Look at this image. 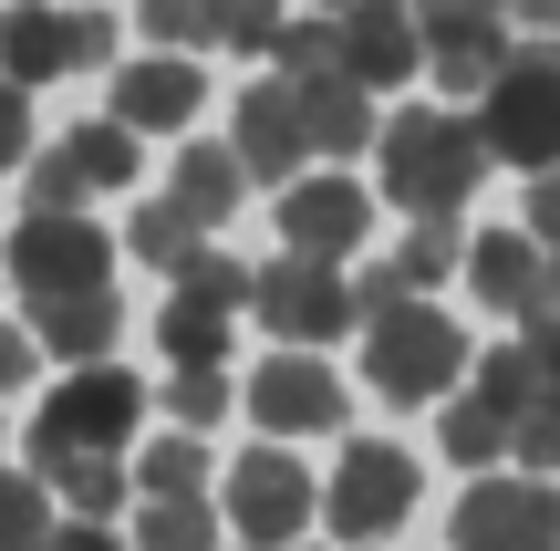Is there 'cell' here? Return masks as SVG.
<instances>
[{
  "instance_id": "32",
  "label": "cell",
  "mask_w": 560,
  "mask_h": 551,
  "mask_svg": "<svg viewBox=\"0 0 560 551\" xmlns=\"http://www.w3.org/2000/svg\"><path fill=\"white\" fill-rule=\"evenodd\" d=\"M156 406L177 416L187 437H198V427H219V416H229V375H219V365H177V375H166V395H156Z\"/></svg>"
},
{
  "instance_id": "40",
  "label": "cell",
  "mask_w": 560,
  "mask_h": 551,
  "mask_svg": "<svg viewBox=\"0 0 560 551\" xmlns=\"http://www.w3.org/2000/svg\"><path fill=\"white\" fill-rule=\"evenodd\" d=\"M540 312H560V250L540 261Z\"/></svg>"
},
{
  "instance_id": "21",
  "label": "cell",
  "mask_w": 560,
  "mask_h": 551,
  "mask_svg": "<svg viewBox=\"0 0 560 551\" xmlns=\"http://www.w3.org/2000/svg\"><path fill=\"white\" fill-rule=\"evenodd\" d=\"M301 136H312V157H363L374 146V94L363 83H301Z\"/></svg>"
},
{
  "instance_id": "4",
  "label": "cell",
  "mask_w": 560,
  "mask_h": 551,
  "mask_svg": "<svg viewBox=\"0 0 560 551\" xmlns=\"http://www.w3.org/2000/svg\"><path fill=\"white\" fill-rule=\"evenodd\" d=\"M136 416H145V386L125 365L62 375V386L42 395V416H32V469H42V458H125Z\"/></svg>"
},
{
  "instance_id": "38",
  "label": "cell",
  "mask_w": 560,
  "mask_h": 551,
  "mask_svg": "<svg viewBox=\"0 0 560 551\" xmlns=\"http://www.w3.org/2000/svg\"><path fill=\"white\" fill-rule=\"evenodd\" d=\"M529 240L560 250V177H529Z\"/></svg>"
},
{
  "instance_id": "18",
  "label": "cell",
  "mask_w": 560,
  "mask_h": 551,
  "mask_svg": "<svg viewBox=\"0 0 560 551\" xmlns=\"http://www.w3.org/2000/svg\"><path fill=\"white\" fill-rule=\"evenodd\" d=\"M249 416H260L270 437H322V427H342V386L312 354H270V365L249 375Z\"/></svg>"
},
{
  "instance_id": "33",
  "label": "cell",
  "mask_w": 560,
  "mask_h": 551,
  "mask_svg": "<svg viewBox=\"0 0 560 551\" xmlns=\"http://www.w3.org/2000/svg\"><path fill=\"white\" fill-rule=\"evenodd\" d=\"M42 541H52V490L0 469V551H42Z\"/></svg>"
},
{
  "instance_id": "22",
  "label": "cell",
  "mask_w": 560,
  "mask_h": 551,
  "mask_svg": "<svg viewBox=\"0 0 560 551\" xmlns=\"http://www.w3.org/2000/svg\"><path fill=\"white\" fill-rule=\"evenodd\" d=\"M166 198H177L198 229H219L229 208L249 198V167H240V146H187V157H177V187H166Z\"/></svg>"
},
{
  "instance_id": "5",
  "label": "cell",
  "mask_w": 560,
  "mask_h": 551,
  "mask_svg": "<svg viewBox=\"0 0 560 551\" xmlns=\"http://www.w3.org/2000/svg\"><path fill=\"white\" fill-rule=\"evenodd\" d=\"M11 282H21V302H32V312L104 302V291H115V240H104L94 219H32V208H21Z\"/></svg>"
},
{
  "instance_id": "8",
  "label": "cell",
  "mask_w": 560,
  "mask_h": 551,
  "mask_svg": "<svg viewBox=\"0 0 560 551\" xmlns=\"http://www.w3.org/2000/svg\"><path fill=\"white\" fill-rule=\"evenodd\" d=\"M249 323H270L280 354H312V344H332V333H353L363 312H353V282H342V271L280 250V261H260V282H249Z\"/></svg>"
},
{
  "instance_id": "13",
  "label": "cell",
  "mask_w": 560,
  "mask_h": 551,
  "mask_svg": "<svg viewBox=\"0 0 560 551\" xmlns=\"http://www.w3.org/2000/svg\"><path fill=\"white\" fill-rule=\"evenodd\" d=\"M457 551H560V490L550 479H478V490L457 500Z\"/></svg>"
},
{
  "instance_id": "1",
  "label": "cell",
  "mask_w": 560,
  "mask_h": 551,
  "mask_svg": "<svg viewBox=\"0 0 560 551\" xmlns=\"http://www.w3.org/2000/svg\"><path fill=\"white\" fill-rule=\"evenodd\" d=\"M384 198L405 208V219H446L457 229V208L478 198V177H488V136H478V115H457V104H405L395 125H384Z\"/></svg>"
},
{
  "instance_id": "24",
  "label": "cell",
  "mask_w": 560,
  "mask_h": 551,
  "mask_svg": "<svg viewBox=\"0 0 560 551\" xmlns=\"http://www.w3.org/2000/svg\"><path fill=\"white\" fill-rule=\"evenodd\" d=\"M136 32L156 53H229V0H136Z\"/></svg>"
},
{
  "instance_id": "11",
  "label": "cell",
  "mask_w": 560,
  "mask_h": 551,
  "mask_svg": "<svg viewBox=\"0 0 560 551\" xmlns=\"http://www.w3.org/2000/svg\"><path fill=\"white\" fill-rule=\"evenodd\" d=\"M249 282H260V271H240L229 250H208L198 271H177V291H166V312H156L166 354H177V365H219L240 312H249Z\"/></svg>"
},
{
  "instance_id": "27",
  "label": "cell",
  "mask_w": 560,
  "mask_h": 551,
  "mask_svg": "<svg viewBox=\"0 0 560 551\" xmlns=\"http://www.w3.org/2000/svg\"><path fill=\"white\" fill-rule=\"evenodd\" d=\"M32 479H42L52 500H73V520H104V510L125 500V458H42Z\"/></svg>"
},
{
  "instance_id": "37",
  "label": "cell",
  "mask_w": 560,
  "mask_h": 551,
  "mask_svg": "<svg viewBox=\"0 0 560 551\" xmlns=\"http://www.w3.org/2000/svg\"><path fill=\"white\" fill-rule=\"evenodd\" d=\"M32 365H42V344H32L21 323H0V395H11V386H32Z\"/></svg>"
},
{
  "instance_id": "36",
  "label": "cell",
  "mask_w": 560,
  "mask_h": 551,
  "mask_svg": "<svg viewBox=\"0 0 560 551\" xmlns=\"http://www.w3.org/2000/svg\"><path fill=\"white\" fill-rule=\"evenodd\" d=\"M0 167H32V94L0 73Z\"/></svg>"
},
{
  "instance_id": "26",
  "label": "cell",
  "mask_w": 560,
  "mask_h": 551,
  "mask_svg": "<svg viewBox=\"0 0 560 551\" xmlns=\"http://www.w3.org/2000/svg\"><path fill=\"white\" fill-rule=\"evenodd\" d=\"M436 427H446V458H457V469H478V479H499L509 437H520V427H509L499 406H488V395H457V406H446Z\"/></svg>"
},
{
  "instance_id": "15",
  "label": "cell",
  "mask_w": 560,
  "mask_h": 551,
  "mask_svg": "<svg viewBox=\"0 0 560 551\" xmlns=\"http://www.w3.org/2000/svg\"><path fill=\"white\" fill-rule=\"evenodd\" d=\"M198 104H208V73L187 53H145V62L115 73V125L125 136H177V125H198Z\"/></svg>"
},
{
  "instance_id": "14",
  "label": "cell",
  "mask_w": 560,
  "mask_h": 551,
  "mask_svg": "<svg viewBox=\"0 0 560 551\" xmlns=\"http://www.w3.org/2000/svg\"><path fill=\"white\" fill-rule=\"evenodd\" d=\"M363 240H374V198H363L353 177H291V198H280V250H291V261L342 271Z\"/></svg>"
},
{
  "instance_id": "6",
  "label": "cell",
  "mask_w": 560,
  "mask_h": 551,
  "mask_svg": "<svg viewBox=\"0 0 560 551\" xmlns=\"http://www.w3.org/2000/svg\"><path fill=\"white\" fill-rule=\"evenodd\" d=\"M115 62V11H52V0H11L0 11V73L32 94L52 73H104Z\"/></svg>"
},
{
  "instance_id": "29",
  "label": "cell",
  "mask_w": 560,
  "mask_h": 551,
  "mask_svg": "<svg viewBox=\"0 0 560 551\" xmlns=\"http://www.w3.org/2000/svg\"><path fill=\"white\" fill-rule=\"evenodd\" d=\"M229 520L208 510V500H145L136 510V551H219Z\"/></svg>"
},
{
  "instance_id": "12",
  "label": "cell",
  "mask_w": 560,
  "mask_h": 551,
  "mask_svg": "<svg viewBox=\"0 0 560 551\" xmlns=\"http://www.w3.org/2000/svg\"><path fill=\"white\" fill-rule=\"evenodd\" d=\"M136 177V136H125L115 115L73 125V136L52 146V157H32V219H83V198H104V187Z\"/></svg>"
},
{
  "instance_id": "31",
  "label": "cell",
  "mask_w": 560,
  "mask_h": 551,
  "mask_svg": "<svg viewBox=\"0 0 560 551\" xmlns=\"http://www.w3.org/2000/svg\"><path fill=\"white\" fill-rule=\"evenodd\" d=\"M478 395L520 427L529 406H540V365H529V344H499V354H478Z\"/></svg>"
},
{
  "instance_id": "42",
  "label": "cell",
  "mask_w": 560,
  "mask_h": 551,
  "mask_svg": "<svg viewBox=\"0 0 560 551\" xmlns=\"http://www.w3.org/2000/svg\"><path fill=\"white\" fill-rule=\"evenodd\" d=\"M0 271H11V261H0Z\"/></svg>"
},
{
  "instance_id": "41",
  "label": "cell",
  "mask_w": 560,
  "mask_h": 551,
  "mask_svg": "<svg viewBox=\"0 0 560 551\" xmlns=\"http://www.w3.org/2000/svg\"><path fill=\"white\" fill-rule=\"evenodd\" d=\"M342 11H353V0H312V21H342Z\"/></svg>"
},
{
  "instance_id": "17",
  "label": "cell",
  "mask_w": 560,
  "mask_h": 551,
  "mask_svg": "<svg viewBox=\"0 0 560 551\" xmlns=\"http://www.w3.org/2000/svg\"><path fill=\"white\" fill-rule=\"evenodd\" d=\"M342 62H353L363 94H384V83H416V73H425L416 0H353V11H342Z\"/></svg>"
},
{
  "instance_id": "9",
  "label": "cell",
  "mask_w": 560,
  "mask_h": 551,
  "mask_svg": "<svg viewBox=\"0 0 560 551\" xmlns=\"http://www.w3.org/2000/svg\"><path fill=\"white\" fill-rule=\"evenodd\" d=\"M312 510H322V490L301 479L291 448H249L240 469H229V500H219V520H229V541H240V551H291Z\"/></svg>"
},
{
  "instance_id": "25",
  "label": "cell",
  "mask_w": 560,
  "mask_h": 551,
  "mask_svg": "<svg viewBox=\"0 0 560 551\" xmlns=\"http://www.w3.org/2000/svg\"><path fill=\"white\" fill-rule=\"evenodd\" d=\"M125 250H136V261H156L166 282H177V271H198V261H208V229L187 219L177 198H145L136 219H125Z\"/></svg>"
},
{
  "instance_id": "7",
  "label": "cell",
  "mask_w": 560,
  "mask_h": 551,
  "mask_svg": "<svg viewBox=\"0 0 560 551\" xmlns=\"http://www.w3.org/2000/svg\"><path fill=\"white\" fill-rule=\"evenodd\" d=\"M520 21H509V0H416V42H425V73L446 83V94L478 104L488 83H499V62L520 53Z\"/></svg>"
},
{
  "instance_id": "16",
  "label": "cell",
  "mask_w": 560,
  "mask_h": 551,
  "mask_svg": "<svg viewBox=\"0 0 560 551\" xmlns=\"http://www.w3.org/2000/svg\"><path fill=\"white\" fill-rule=\"evenodd\" d=\"M229 146H240L249 187H280V198H291V167L312 157V136H301V104H291V83H249V94H240V115H229Z\"/></svg>"
},
{
  "instance_id": "28",
  "label": "cell",
  "mask_w": 560,
  "mask_h": 551,
  "mask_svg": "<svg viewBox=\"0 0 560 551\" xmlns=\"http://www.w3.org/2000/svg\"><path fill=\"white\" fill-rule=\"evenodd\" d=\"M280 83H353V62H342V21H291V32H280Z\"/></svg>"
},
{
  "instance_id": "20",
  "label": "cell",
  "mask_w": 560,
  "mask_h": 551,
  "mask_svg": "<svg viewBox=\"0 0 560 551\" xmlns=\"http://www.w3.org/2000/svg\"><path fill=\"white\" fill-rule=\"evenodd\" d=\"M529 365H540V406L520 416V437H509V458H520V479H550L560 469V312H529Z\"/></svg>"
},
{
  "instance_id": "23",
  "label": "cell",
  "mask_w": 560,
  "mask_h": 551,
  "mask_svg": "<svg viewBox=\"0 0 560 551\" xmlns=\"http://www.w3.org/2000/svg\"><path fill=\"white\" fill-rule=\"evenodd\" d=\"M32 323H42V354H62V375H83V365H115L125 302L104 291V302H62V312H32Z\"/></svg>"
},
{
  "instance_id": "35",
  "label": "cell",
  "mask_w": 560,
  "mask_h": 551,
  "mask_svg": "<svg viewBox=\"0 0 560 551\" xmlns=\"http://www.w3.org/2000/svg\"><path fill=\"white\" fill-rule=\"evenodd\" d=\"M280 32H291V21H280V0H229V53L270 62V53H280Z\"/></svg>"
},
{
  "instance_id": "39",
  "label": "cell",
  "mask_w": 560,
  "mask_h": 551,
  "mask_svg": "<svg viewBox=\"0 0 560 551\" xmlns=\"http://www.w3.org/2000/svg\"><path fill=\"white\" fill-rule=\"evenodd\" d=\"M42 551H136V541H115V531H104V520H73V531H52Z\"/></svg>"
},
{
  "instance_id": "3",
  "label": "cell",
  "mask_w": 560,
  "mask_h": 551,
  "mask_svg": "<svg viewBox=\"0 0 560 551\" xmlns=\"http://www.w3.org/2000/svg\"><path fill=\"white\" fill-rule=\"evenodd\" d=\"M457 365H467V323L436 302H405L384 323H363V375H374L384 406H436L457 386Z\"/></svg>"
},
{
  "instance_id": "30",
  "label": "cell",
  "mask_w": 560,
  "mask_h": 551,
  "mask_svg": "<svg viewBox=\"0 0 560 551\" xmlns=\"http://www.w3.org/2000/svg\"><path fill=\"white\" fill-rule=\"evenodd\" d=\"M136 490L145 500H198L208 490V448H198V437H156V448L136 458Z\"/></svg>"
},
{
  "instance_id": "2",
  "label": "cell",
  "mask_w": 560,
  "mask_h": 551,
  "mask_svg": "<svg viewBox=\"0 0 560 551\" xmlns=\"http://www.w3.org/2000/svg\"><path fill=\"white\" fill-rule=\"evenodd\" d=\"M478 136L488 167H529V177H560V42H520L499 62V83L478 94Z\"/></svg>"
},
{
  "instance_id": "34",
  "label": "cell",
  "mask_w": 560,
  "mask_h": 551,
  "mask_svg": "<svg viewBox=\"0 0 560 551\" xmlns=\"http://www.w3.org/2000/svg\"><path fill=\"white\" fill-rule=\"evenodd\" d=\"M384 271H395L405 291H425V282H446V271H457V229H446V219H425V229H405V250H395V261H384Z\"/></svg>"
},
{
  "instance_id": "19",
  "label": "cell",
  "mask_w": 560,
  "mask_h": 551,
  "mask_svg": "<svg viewBox=\"0 0 560 551\" xmlns=\"http://www.w3.org/2000/svg\"><path fill=\"white\" fill-rule=\"evenodd\" d=\"M540 261L550 250L529 240V229H488V240L467 250V291H478L488 312H520L529 323V312H540Z\"/></svg>"
},
{
  "instance_id": "10",
  "label": "cell",
  "mask_w": 560,
  "mask_h": 551,
  "mask_svg": "<svg viewBox=\"0 0 560 551\" xmlns=\"http://www.w3.org/2000/svg\"><path fill=\"white\" fill-rule=\"evenodd\" d=\"M405 510H416V458L353 437L342 469H332V490H322V520L342 531V551H374L384 531H405Z\"/></svg>"
}]
</instances>
